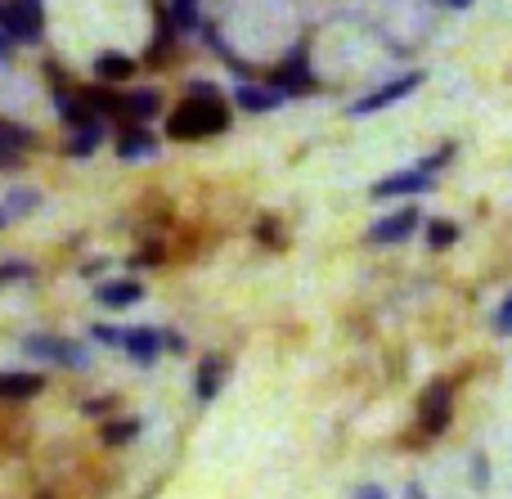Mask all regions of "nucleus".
Segmentation results:
<instances>
[{
  "mask_svg": "<svg viewBox=\"0 0 512 499\" xmlns=\"http://www.w3.org/2000/svg\"><path fill=\"white\" fill-rule=\"evenodd\" d=\"M436 189V171H427V167H405V171H391V176H382L378 185L369 189L378 203H387V198H418V194H432Z\"/></svg>",
  "mask_w": 512,
  "mask_h": 499,
  "instance_id": "39448f33",
  "label": "nucleus"
},
{
  "mask_svg": "<svg viewBox=\"0 0 512 499\" xmlns=\"http://www.w3.org/2000/svg\"><path fill=\"white\" fill-rule=\"evenodd\" d=\"M355 499H391V495H387V491H382V486H378V482H364V486H360V491H355Z\"/></svg>",
  "mask_w": 512,
  "mask_h": 499,
  "instance_id": "c85d7f7f",
  "label": "nucleus"
},
{
  "mask_svg": "<svg viewBox=\"0 0 512 499\" xmlns=\"http://www.w3.org/2000/svg\"><path fill=\"white\" fill-rule=\"evenodd\" d=\"M36 203H41V198H36L32 189H14V194H9V203H5V212H32Z\"/></svg>",
  "mask_w": 512,
  "mask_h": 499,
  "instance_id": "4be33fe9",
  "label": "nucleus"
},
{
  "mask_svg": "<svg viewBox=\"0 0 512 499\" xmlns=\"http://www.w3.org/2000/svg\"><path fill=\"white\" fill-rule=\"evenodd\" d=\"M405 499H427V491H423V482H409V486H405Z\"/></svg>",
  "mask_w": 512,
  "mask_h": 499,
  "instance_id": "2f4dec72",
  "label": "nucleus"
},
{
  "mask_svg": "<svg viewBox=\"0 0 512 499\" xmlns=\"http://www.w3.org/2000/svg\"><path fill=\"white\" fill-rule=\"evenodd\" d=\"M23 351L32 360H59L68 369H86L90 365V351L81 342H68V338H23Z\"/></svg>",
  "mask_w": 512,
  "mask_h": 499,
  "instance_id": "6e6552de",
  "label": "nucleus"
},
{
  "mask_svg": "<svg viewBox=\"0 0 512 499\" xmlns=\"http://www.w3.org/2000/svg\"><path fill=\"white\" fill-rule=\"evenodd\" d=\"M495 333L499 338H512V293L499 302V311H495Z\"/></svg>",
  "mask_w": 512,
  "mask_h": 499,
  "instance_id": "5701e85b",
  "label": "nucleus"
},
{
  "mask_svg": "<svg viewBox=\"0 0 512 499\" xmlns=\"http://www.w3.org/2000/svg\"><path fill=\"white\" fill-rule=\"evenodd\" d=\"M41 387V374H0V401H32Z\"/></svg>",
  "mask_w": 512,
  "mask_h": 499,
  "instance_id": "2eb2a0df",
  "label": "nucleus"
},
{
  "mask_svg": "<svg viewBox=\"0 0 512 499\" xmlns=\"http://www.w3.org/2000/svg\"><path fill=\"white\" fill-rule=\"evenodd\" d=\"M95 77L108 81V86H117V81H131L135 77V59H126V54H99L95 59Z\"/></svg>",
  "mask_w": 512,
  "mask_h": 499,
  "instance_id": "dca6fc26",
  "label": "nucleus"
},
{
  "mask_svg": "<svg viewBox=\"0 0 512 499\" xmlns=\"http://www.w3.org/2000/svg\"><path fill=\"white\" fill-rule=\"evenodd\" d=\"M108 410H113V401H90L86 405V414H108Z\"/></svg>",
  "mask_w": 512,
  "mask_h": 499,
  "instance_id": "473e14b6",
  "label": "nucleus"
},
{
  "mask_svg": "<svg viewBox=\"0 0 512 499\" xmlns=\"http://www.w3.org/2000/svg\"><path fill=\"white\" fill-rule=\"evenodd\" d=\"M5 221H9V212H5V207H0V230H5Z\"/></svg>",
  "mask_w": 512,
  "mask_h": 499,
  "instance_id": "72a5a7b5",
  "label": "nucleus"
},
{
  "mask_svg": "<svg viewBox=\"0 0 512 499\" xmlns=\"http://www.w3.org/2000/svg\"><path fill=\"white\" fill-rule=\"evenodd\" d=\"M18 162H23V149H14V144L0 135V171H14Z\"/></svg>",
  "mask_w": 512,
  "mask_h": 499,
  "instance_id": "a878e982",
  "label": "nucleus"
},
{
  "mask_svg": "<svg viewBox=\"0 0 512 499\" xmlns=\"http://www.w3.org/2000/svg\"><path fill=\"white\" fill-rule=\"evenodd\" d=\"M450 419H454V383L436 378L423 392V401H418V432H423V441L441 437V432L450 428Z\"/></svg>",
  "mask_w": 512,
  "mask_h": 499,
  "instance_id": "20e7f679",
  "label": "nucleus"
},
{
  "mask_svg": "<svg viewBox=\"0 0 512 499\" xmlns=\"http://www.w3.org/2000/svg\"><path fill=\"white\" fill-rule=\"evenodd\" d=\"M225 378H230V365H225L221 356H207L203 365H198V374H194V396H198V405H212L216 396H221Z\"/></svg>",
  "mask_w": 512,
  "mask_h": 499,
  "instance_id": "1a4fd4ad",
  "label": "nucleus"
},
{
  "mask_svg": "<svg viewBox=\"0 0 512 499\" xmlns=\"http://www.w3.org/2000/svg\"><path fill=\"white\" fill-rule=\"evenodd\" d=\"M99 140H104V122H86V126H77V131H72L68 153H72V158H90V153L99 149Z\"/></svg>",
  "mask_w": 512,
  "mask_h": 499,
  "instance_id": "f3484780",
  "label": "nucleus"
},
{
  "mask_svg": "<svg viewBox=\"0 0 512 499\" xmlns=\"http://www.w3.org/2000/svg\"><path fill=\"white\" fill-rule=\"evenodd\" d=\"M234 104L243 108V113H274V108L283 104V95L265 81V86H256V81H243V86H234Z\"/></svg>",
  "mask_w": 512,
  "mask_h": 499,
  "instance_id": "9b49d317",
  "label": "nucleus"
},
{
  "mask_svg": "<svg viewBox=\"0 0 512 499\" xmlns=\"http://www.w3.org/2000/svg\"><path fill=\"white\" fill-rule=\"evenodd\" d=\"M167 23L176 27V36L194 32V27H198V0H171V5H167Z\"/></svg>",
  "mask_w": 512,
  "mask_h": 499,
  "instance_id": "a211bd4d",
  "label": "nucleus"
},
{
  "mask_svg": "<svg viewBox=\"0 0 512 499\" xmlns=\"http://www.w3.org/2000/svg\"><path fill=\"white\" fill-rule=\"evenodd\" d=\"M122 351L135 365H153L162 356V329H122Z\"/></svg>",
  "mask_w": 512,
  "mask_h": 499,
  "instance_id": "9d476101",
  "label": "nucleus"
},
{
  "mask_svg": "<svg viewBox=\"0 0 512 499\" xmlns=\"http://www.w3.org/2000/svg\"><path fill=\"white\" fill-rule=\"evenodd\" d=\"M90 338L104 342V347H122V329H117V324H95V329H90Z\"/></svg>",
  "mask_w": 512,
  "mask_h": 499,
  "instance_id": "b1692460",
  "label": "nucleus"
},
{
  "mask_svg": "<svg viewBox=\"0 0 512 499\" xmlns=\"http://www.w3.org/2000/svg\"><path fill=\"white\" fill-rule=\"evenodd\" d=\"M153 153H158V140H153V131L140 122H131V131H122V140H117V158L122 162H144V158H153Z\"/></svg>",
  "mask_w": 512,
  "mask_h": 499,
  "instance_id": "f8f14e48",
  "label": "nucleus"
},
{
  "mask_svg": "<svg viewBox=\"0 0 512 499\" xmlns=\"http://www.w3.org/2000/svg\"><path fill=\"white\" fill-rule=\"evenodd\" d=\"M9 54H14V36L0 27V63H9Z\"/></svg>",
  "mask_w": 512,
  "mask_h": 499,
  "instance_id": "c756f323",
  "label": "nucleus"
},
{
  "mask_svg": "<svg viewBox=\"0 0 512 499\" xmlns=\"http://www.w3.org/2000/svg\"><path fill=\"white\" fill-rule=\"evenodd\" d=\"M0 27L14 41H36L41 36V0H0Z\"/></svg>",
  "mask_w": 512,
  "mask_h": 499,
  "instance_id": "0eeeda50",
  "label": "nucleus"
},
{
  "mask_svg": "<svg viewBox=\"0 0 512 499\" xmlns=\"http://www.w3.org/2000/svg\"><path fill=\"white\" fill-rule=\"evenodd\" d=\"M0 135H5L14 149H27V144H36L32 131H23V126H14V122H5V117H0Z\"/></svg>",
  "mask_w": 512,
  "mask_h": 499,
  "instance_id": "412c9836",
  "label": "nucleus"
},
{
  "mask_svg": "<svg viewBox=\"0 0 512 499\" xmlns=\"http://www.w3.org/2000/svg\"><path fill=\"white\" fill-rule=\"evenodd\" d=\"M450 158H454V144H441V149L432 153V158H423L418 167H427V171H441V167H450Z\"/></svg>",
  "mask_w": 512,
  "mask_h": 499,
  "instance_id": "bb28decb",
  "label": "nucleus"
},
{
  "mask_svg": "<svg viewBox=\"0 0 512 499\" xmlns=\"http://www.w3.org/2000/svg\"><path fill=\"white\" fill-rule=\"evenodd\" d=\"M144 423L140 419H117V423H104V441L108 446H126L131 437H140Z\"/></svg>",
  "mask_w": 512,
  "mask_h": 499,
  "instance_id": "aec40b11",
  "label": "nucleus"
},
{
  "mask_svg": "<svg viewBox=\"0 0 512 499\" xmlns=\"http://www.w3.org/2000/svg\"><path fill=\"white\" fill-rule=\"evenodd\" d=\"M472 486H477V491L490 486V459L486 455H472Z\"/></svg>",
  "mask_w": 512,
  "mask_h": 499,
  "instance_id": "393cba45",
  "label": "nucleus"
},
{
  "mask_svg": "<svg viewBox=\"0 0 512 499\" xmlns=\"http://www.w3.org/2000/svg\"><path fill=\"white\" fill-rule=\"evenodd\" d=\"M117 113L131 117V122H153V117L162 113V95L158 90H131V95H122V104H117Z\"/></svg>",
  "mask_w": 512,
  "mask_h": 499,
  "instance_id": "ddd939ff",
  "label": "nucleus"
},
{
  "mask_svg": "<svg viewBox=\"0 0 512 499\" xmlns=\"http://www.w3.org/2000/svg\"><path fill=\"white\" fill-rule=\"evenodd\" d=\"M423 225V212H418L414 203H405V207H396V212H387L382 221H373L369 225V243H378V248H391V243H405L409 234Z\"/></svg>",
  "mask_w": 512,
  "mask_h": 499,
  "instance_id": "423d86ee",
  "label": "nucleus"
},
{
  "mask_svg": "<svg viewBox=\"0 0 512 499\" xmlns=\"http://www.w3.org/2000/svg\"><path fill=\"white\" fill-rule=\"evenodd\" d=\"M270 86L279 90L283 99L319 95V77H315V68H310V50H306V45H297V50H292L288 59H283L279 68L270 72Z\"/></svg>",
  "mask_w": 512,
  "mask_h": 499,
  "instance_id": "f03ea898",
  "label": "nucleus"
},
{
  "mask_svg": "<svg viewBox=\"0 0 512 499\" xmlns=\"http://www.w3.org/2000/svg\"><path fill=\"white\" fill-rule=\"evenodd\" d=\"M27 275H32L27 261H9V266H0V284H5V279H27Z\"/></svg>",
  "mask_w": 512,
  "mask_h": 499,
  "instance_id": "cd10ccee",
  "label": "nucleus"
},
{
  "mask_svg": "<svg viewBox=\"0 0 512 499\" xmlns=\"http://www.w3.org/2000/svg\"><path fill=\"white\" fill-rule=\"evenodd\" d=\"M432 5H445V9H472L477 0H432Z\"/></svg>",
  "mask_w": 512,
  "mask_h": 499,
  "instance_id": "7c9ffc66",
  "label": "nucleus"
},
{
  "mask_svg": "<svg viewBox=\"0 0 512 499\" xmlns=\"http://www.w3.org/2000/svg\"><path fill=\"white\" fill-rule=\"evenodd\" d=\"M427 81V72H400V77H391V81H382V86H373V90H364L360 99L351 104V117H373V113H382V108H391V104H400V99H409L418 86Z\"/></svg>",
  "mask_w": 512,
  "mask_h": 499,
  "instance_id": "7ed1b4c3",
  "label": "nucleus"
},
{
  "mask_svg": "<svg viewBox=\"0 0 512 499\" xmlns=\"http://www.w3.org/2000/svg\"><path fill=\"white\" fill-rule=\"evenodd\" d=\"M454 243H459V225L454 221H427V248L432 252H445V248H454Z\"/></svg>",
  "mask_w": 512,
  "mask_h": 499,
  "instance_id": "6ab92c4d",
  "label": "nucleus"
},
{
  "mask_svg": "<svg viewBox=\"0 0 512 499\" xmlns=\"http://www.w3.org/2000/svg\"><path fill=\"white\" fill-rule=\"evenodd\" d=\"M225 126H230V104L221 95H189L167 117L171 140H207V135H221Z\"/></svg>",
  "mask_w": 512,
  "mask_h": 499,
  "instance_id": "f257e3e1",
  "label": "nucleus"
},
{
  "mask_svg": "<svg viewBox=\"0 0 512 499\" xmlns=\"http://www.w3.org/2000/svg\"><path fill=\"white\" fill-rule=\"evenodd\" d=\"M95 297L104 306H113V311H122V306H135L144 297V288L135 284V279H108V284L95 288Z\"/></svg>",
  "mask_w": 512,
  "mask_h": 499,
  "instance_id": "4468645a",
  "label": "nucleus"
}]
</instances>
